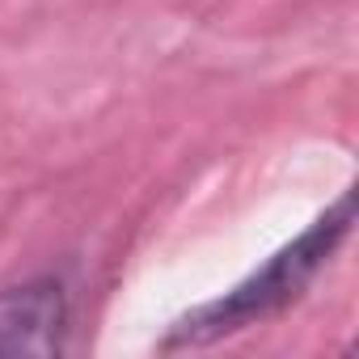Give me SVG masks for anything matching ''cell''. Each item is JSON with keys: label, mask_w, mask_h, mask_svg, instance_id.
Segmentation results:
<instances>
[{"label": "cell", "mask_w": 359, "mask_h": 359, "mask_svg": "<svg viewBox=\"0 0 359 359\" xmlns=\"http://www.w3.org/2000/svg\"><path fill=\"white\" fill-rule=\"evenodd\" d=\"M351 220H355V195L346 191L330 212H321L292 245H283L279 254H271L233 292H224L220 300H208V304L191 309L187 317H177L169 325V334L161 338V351L212 346L220 338L254 330V325L279 317L283 309H292L304 296V287L321 275V266L338 254V245L351 233Z\"/></svg>", "instance_id": "cell-1"}, {"label": "cell", "mask_w": 359, "mask_h": 359, "mask_svg": "<svg viewBox=\"0 0 359 359\" xmlns=\"http://www.w3.org/2000/svg\"><path fill=\"white\" fill-rule=\"evenodd\" d=\"M68 334V296L60 279H30L0 292V355H60Z\"/></svg>", "instance_id": "cell-2"}]
</instances>
